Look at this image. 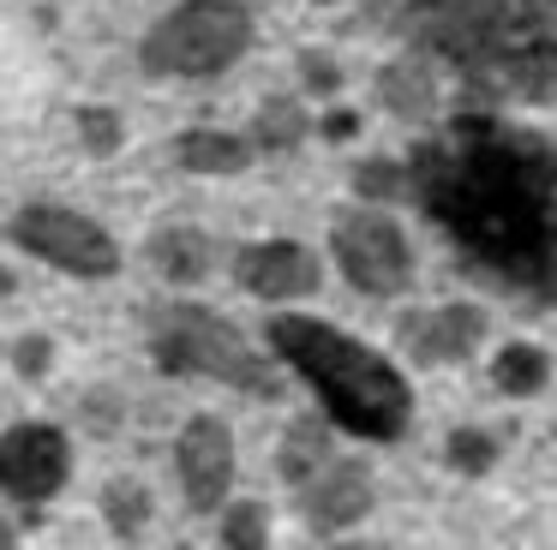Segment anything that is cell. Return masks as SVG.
I'll return each mask as SVG.
<instances>
[{"label":"cell","mask_w":557,"mask_h":550,"mask_svg":"<svg viewBox=\"0 0 557 550\" xmlns=\"http://www.w3.org/2000/svg\"><path fill=\"white\" fill-rule=\"evenodd\" d=\"M408 186L461 270L528 305H557V143L545 132L461 108L413 143Z\"/></svg>","instance_id":"1"},{"label":"cell","mask_w":557,"mask_h":550,"mask_svg":"<svg viewBox=\"0 0 557 550\" xmlns=\"http://www.w3.org/2000/svg\"><path fill=\"white\" fill-rule=\"evenodd\" d=\"M396 30L480 108L557 102V0H396Z\"/></svg>","instance_id":"2"},{"label":"cell","mask_w":557,"mask_h":550,"mask_svg":"<svg viewBox=\"0 0 557 550\" xmlns=\"http://www.w3.org/2000/svg\"><path fill=\"white\" fill-rule=\"evenodd\" d=\"M270 347L312 383L324 413L336 418L342 430H354V437H366V442H396L401 430H408L413 389L377 347L354 341L336 323L294 317V311L270 317Z\"/></svg>","instance_id":"3"},{"label":"cell","mask_w":557,"mask_h":550,"mask_svg":"<svg viewBox=\"0 0 557 550\" xmlns=\"http://www.w3.org/2000/svg\"><path fill=\"white\" fill-rule=\"evenodd\" d=\"M150 359L169 377H210L240 395H258V401H270L282 389L270 359L222 311L193 305V299H169V305L150 311Z\"/></svg>","instance_id":"4"},{"label":"cell","mask_w":557,"mask_h":550,"mask_svg":"<svg viewBox=\"0 0 557 550\" xmlns=\"http://www.w3.org/2000/svg\"><path fill=\"white\" fill-rule=\"evenodd\" d=\"M258 36L246 0H181L169 7L138 42V66L150 78H222L240 66Z\"/></svg>","instance_id":"5"},{"label":"cell","mask_w":557,"mask_h":550,"mask_svg":"<svg viewBox=\"0 0 557 550\" xmlns=\"http://www.w3.org/2000/svg\"><path fill=\"white\" fill-rule=\"evenodd\" d=\"M7 239L18 251H30L37 263L78 282H109L121 270V239L85 210H66V203H25V210L7 222Z\"/></svg>","instance_id":"6"},{"label":"cell","mask_w":557,"mask_h":550,"mask_svg":"<svg viewBox=\"0 0 557 550\" xmlns=\"http://www.w3.org/2000/svg\"><path fill=\"white\" fill-rule=\"evenodd\" d=\"M330 251H336L342 275H348L360 293L372 299H396L413 287V246L384 210L360 203V210H342L330 227Z\"/></svg>","instance_id":"7"},{"label":"cell","mask_w":557,"mask_h":550,"mask_svg":"<svg viewBox=\"0 0 557 550\" xmlns=\"http://www.w3.org/2000/svg\"><path fill=\"white\" fill-rule=\"evenodd\" d=\"M73 478V442L49 418H25V425L0 430V490L25 509H42L49 497H61Z\"/></svg>","instance_id":"8"},{"label":"cell","mask_w":557,"mask_h":550,"mask_svg":"<svg viewBox=\"0 0 557 550\" xmlns=\"http://www.w3.org/2000/svg\"><path fill=\"white\" fill-rule=\"evenodd\" d=\"M234 287L264 299V305H282V299L318 293L324 287V263L300 239H258V246L234 251Z\"/></svg>","instance_id":"9"},{"label":"cell","mask_w":557,"mask_h":550,"mask_svg":"<svg viewBox=\"0 0 557 550\" xmlns=\"http://www.w3.org/2000/svg\"><path fill=\"white\" fill-rule=\"evenodd\" d=\"M174 466H181V490L198 514H216L234 485V430L216 413H193L174 442Z\"/></svg>","instance_id":"10"},{"label":"cell","mask_w":557,"mask_h":550,"mask_svg":"<svg viewBox=\"0 0 557 550\" xmlns=\"http://www.w3.org/2000/svg\"><path fill=\"white\" fill-rule=\"evenodd\" d=\"M396 335L413 353V365H456L485 341V311L473 299H449L437 311H401Z\"/></svg>","instance_id":"11"},{"label":"cell","mask_w":557,"mask_h":550,"mask_svg":"<svg viewBox=\"0 0 557 550\" xmlns=\"http://www.w3.org/2000/svg\"><path fill=\"white\" fill-rule=\"evenodd\" d=\"M300 509L312 533H342V526L366 521L372 509V473L360 461H330L312 485H300Z\"/></svg>","instance_id":"12"},{"label":"cell","mask_w":557,"mask_h":550,"mask_svg":"<svg viewBox=\"0 0 557 550\" xmlns=\"http://www.w3.org/2000/svg\"><path fill=\"white\" fill-rule=\"evenodd\" d=\"M174 162L186 174H205V179H228V174H246L258 162L252 138L246 132H222V126H186L174 138Z\"/></svg>","instance_id":"13"},{"label":"cell","mask_w":557,"mask_h":550,"mask_svg":"<svg viewBox=\"0 0 557 550\" xmlns=\"http://www.w3.org/2000/svg\"><path fill=\"white\" fill-rule=\"evenodd\" d=\"M437 78H444V72L408 48V54H396L384 72H377V102H384V114H396V120H432Z\"/></svg>","instance_id":"14"},{"label":"cell","mask_w":557,"mask_h":550,"mask_svg":"<svg viewBox=\"0 0 557 550\" xmlns=\"http://www.w3.org/2000/svg\"><path fill=\"white\" fill-rule=\"evenodd\" d=\"M150 263H157L162 282L193 287V282H205V275L216 270V239H210L205 227H186V222L157 227V234H150Z\"/></svg>","instance_id":"15"},{"label":"cell","mask_w":557,"mask_h":550,"mask_svg":"<svg viewBox=\"0 0 557 550\" xmlns=\"http://www.w3.org/2000/svg\"><path fill=\"white\" fill-rule=\"evenodd\" d=\"M306 132H312V114H306V102L300 96H270L264 108H258V120H252V150H264V155H288V150H300L306 143Z\"/></svg>","instance_id":"16"},{"label":"cell","mask_w":557,"mask_h":550,"mask_svg":"<svg viewBox=\"0 0 557 550\" xmlns=\"http://www.w3.org/2000/svg\"><path fill=\"white\" fill-rule=\"evenodd\" d=\"M545 383H552V359H545V347H533V341H509L504 353L492 359V389L497 395L528 401V395L545 389Z\"/></svg>","instance_id":"17"},{"label":"cell","mask_w":557,"mask_h":550,"mask_svg":"<svg viewBox=\"0 0 557 550\" xmlns=\"http://www.w3.org/2000/svg\"><path fill=\"white\" fill-rule=\"evenodd\" d=\"M276 461H282V478H288V485H312L330 466V430L318 425V418H294Z\"/></svg>","instance_id":"18"},{"label":"cell","mask_w":557,"mask_h":550,"mask_svg":"<svg viewBox=\"0 0 557 550\" xmlns=\"http://www.w3.org/2000/svg\"><path fill=\"white\" fill-rule=\"evenodd\" d=\"M102 521H109V533L121 538V545H133V538L150 526V490H145V478H133V473L109 478V485H102Z\"/></svg>","instance_id":"19"},{"label":"cell","mask_w":557,"mask_h":550,"mask_svg":"<svg viewBox=\"0 0 557 550\" xmlns=\"http://www.w3.org/2000/svg\"><path fill=\"white\" fill-rule=\"evenodd\" d=\"M354 198L360 203H401V198H413V186H408V162H396V155H372V162H360L354 167Z\"/></svg>","instance_id":"20"},{"label":"cell","mask_w":557,"mask_h":550,"mask_svg":"<svg viewBox=\"0 0 557 550\" xmlns=\"http://www.w3.org/2000/svg\"><path fill=\"white\" fill-rule=\"evenodd\" d=\"M444 461L456 466L461 478H485L497 466V437H492V430H480V425H461V430H449Z\"/></svg>","instance_id":"21"},{"label":"cell","mask_w":557,"mask_h":550,"mask_svg":"<svg viewBox=\"0 0 557 550\" xmlns=\"http://www.w3.org/2000/svg\"><path fill=\"white\" fill-rule=\"evenodd\" d=\"M222 550H270V509L264 502H228L222 509Z\"/></svg>","instance_id":"22"},{"label":"cell","mask_w":557,"mask_h":550,"mask_svg":"<svg viewBox=\"0 0 557 550\" xmlns=\"http://www.w3.org/2000/svg\"><path fill=\"white\" fill-rule=\"evenodd\" d=\"M73 132H78V143H85V155H114L126 143V120L114 114V108H102V102H85L73 114Z\"/></svg>","instance_id":"23"},{"label":"cell","mask_w":557,"mask_h":550,"mask_svg":"<svg viewBox=\"0 0 557 550\" xmlns=\"http://www.w3.org/2000/svg\"><path fill=\"white\" fill-rule=\"evenodd\" d=\"M294 66H300V84H306V96H318V102L342 90V66H336L330 54H318V48H300V60H294Z\"/></svg>","instance_id":"24"},{"label":"cell","mask_w":557,"mask_h":550,"mask_svg":"<svg viewBox=\"0 0 557 550\" xmlns=\"http://www.w3.org/2000/svg\"><path fill=\"white\" fill-rule=\"evenodd\" d=\"M49 365H54V341H49V335H25V341L13 347V371L25 383H42V377H49Z\"/></svg>","instance_id":"25"},{"label":"cell","mask_w":557,"mask_h":550,"mask_svg":"<svg viewBox=\"0 0 557 550\" xmlns=\"http://www.w3.org/2000/svg\"><path fill=\"white\" fill-rule=\"evenodd\" d=\"M354 132H360V114H348V108L318 120V138H354Z\"/></svg>","instance_id":"26"},{"label":"cell","mask_w":557,"mask_h":550,"mask_svg":"<svg viewBox=\"0 0 557 550\" xmlns=\"http://www.w3.org/2000/svg\"><path fill=\"white\" fill-rule=\"evenodd\" d=\"M0 550H18V526L13 521H0Z\"/></svg>","instance_id":"27"},{"label":"cell","mask_w":557,"mask_h":550,"mask_svg":"<svg viewBox=\"0 0 557 550\" xmlns=\"http://www.w3.org/2000/svg\"><path fill=\"white\" fill-rule=\"evenodd\" d=\"M13 287H18V275L7 270V263H0V299H13Z\"/></svg>","instance_id":"28"},{"label":"cell","mask_w":557,"mask_h":550,"mask_svg":"<svg viewBox=\"0 0 557 550\" xmlns=\"http://www.w3.org/2000/svg\"><path fill=\"white\" fill-rule=\"evenodd\" d=\"M336 550H372V545H336Z\"/></svg>","instance_id":"29"}]
</instances>
